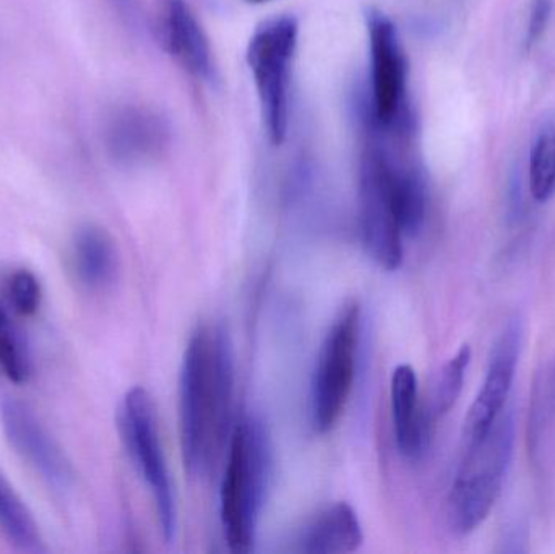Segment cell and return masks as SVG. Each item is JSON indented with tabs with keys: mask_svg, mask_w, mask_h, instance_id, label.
I'll return each instance as SVG.
<instances>
[{
	"mask_svg": "<svg viewBox=\"0 0 555 554\" xmlns=\"http://www.w3.org/2000/svg\"><path fill=\"white\" fill-rule=\"evenodd\" d=\"M234 348L230 332L205 322L192 332L179 376L182 461L192 477L217 467L233 431Z\"/></svg>",
	"mask_w": 555,
	"mask_h": 554,
	"instance_id": "6da1fadb",
	"label": "cell"
},
{
	"mask_svg": "<svg viewBox=\"0 0 555 554\" xmlns=\"http://www.w3.org/2000/svg\"><path fill=\"white\" fill-rule=\"evenodd\" d=\"M272 475L269 431L259 418L244 416L231 431L221 484V523L231 552H253Z\"/></svg>",
	"mask_w": 555,
	"mask_h": 554,
	"instance_id": "7a4b0ae2",
	"label": "cell"
},
{
	"mask_svg": "<svg viewBox=\"0 0 555 554\" xmlns=\"http://www.w3.org/2000/svg\"><path fill=\"white\" fill-rule=\"evenodd\" d=\"M514 445L512 410H504L485 435L466 442L465 458L449 497L450 527L460 536L478 529L498 503Z\"/></svg>",
	"mask_w": 555,
	"mask_h": 554,
	"instance_id": "3957f363",
	"label": "cell"
},
{
	"mask_svg": "<svg viewBox=\"0 0 555 554\" xmlns=\"http://www.w3.org/2000/svg\"><path fill=\"white\" fill-rule=\"evenodd\" d=\"M359 335L361 308L351 301L343 306L326 332L313 370L310 416L320 435L332 431L345 413L354 386Z\"/></svg>",
	"mask_w": 555,
	"mask_h": 554,
	"instance_id": "277c9868",
	"label": "cell"
},
{
	"mask_svg": "<svg viewBox=\"0 0 555 554\" xmlns=\"http://www.w3.org/2000/svg\"><path fill=\"white\" fill-rule=\"evenodd\" d=\"M119 425L130 458L152 491L163 537L171 543L178 532L175 490L159 439L156 409L142 387H133L124 397Z\"/></svg>",
	"mask_w": 555,
	"mask_h": 554,
	"instance_id": "5b68a950",
	"label": "cell"
},
{
	"mask_svg": "<svg viewBox=\"0 0 555 554\" xmlns=\"http://www.w3.org/2000/svg\"><path fill=\"white\" fill-rule=\"evenodd\" d=\"M297 35L296 18L276 16L256 29L247 48V64L259 91L263 123L275 145L283 142L287 132L289 64L296 51Z\"/></svg>",
	"mask_w": 555,
	"mask_h": 554,
	"instance_id": "8992f818",
	"label": "cell"
},
{
	"mask_svg": "<svg viewBox=\"0 0 555 554\" xmlns=\"http://www.w3.org/2000/svg\"><path fill=\"white\" fill-rule=\"evenodd\" d=\"M359 231L367 256L385 270L403 262V228L395 207L387 152L371 145L359 171Z\"/></svg>",
	"mask_w": 555,
	"mask_h": 554,
	"instance_id": "52a82bcc",
	"label": "cell"
},
{
	"mask_svg": "<svg viewBox=\"0 0 555 554\" xmlns=\"http://www.w3.org/2000/svg\"><path fill=\"white\" fill-rule=\"evenodd\" d=\"M371 44L372 114L382 129L393 127L403 116L406 93V62L397 28L380 12L369 15Z\"/></svg>",
	"mask_w": 555,
	"mask_h": 554,
	"instance_id": "ba28073f",
	"label": "cell"
},
{
	"mask_svg": "<svg viewBox=\"0 0 555 554\" xmlns=\"http://www.w3.org/2000/svg\"><path fill=\"white\" fill-rule=\"evenodd\" d=\"M2 428L13 451L54 490L64 491L70 487V462L65 458L57 442L39 422L26 403L7 399L0 410Z\"/></svg>",
	"mask_w": 555,
	"mask_h": 554,
	"instance_id": "9c48e42d",
	"label": "cell"
},
{
	"mask_svg": "<svg viewBox=\"0 0 555 554\" xmlns=\"http://www.w3.org/2000/svg\"><path fill=\"white\" fill-rule=\"evenodd\" d=\"M521 335V322L512 319L499 337L489 361L485 383L465 420L466 442L485 435L504 412L520 360Z\"/></svg>",
	"mask_w": 555,
	"mask_h": 554,
	"instance_id": "30bf717a",
	"label": "cell"
},
{
	"mask_svg": "<svg viewBox=\"0 0 555 554\" xmlns=\"http://www.w3.org/2000/svg\"><path fill=\"white\" fill-rule=\"evenodd\" d=\"M166 140L165 120L143 107H120L111 114L104 126L107 155L119 165H139L153 158L162 152Z\"/></svg>",
	"mask_w": 555,
	"mask_h": 554,
	"instance_id": "8fae6325",
	"label": "cell"
},
{
	"mask_svg": "<svg viewBox=\"0 0 555 554\" xmlns=\"http://www.w3.org/2000/svg\"><path fill=\"white\" fill-rule=\"evenodd\" d=\"M156 31L163 48L195 77H208L211 51L188 0H158Z\"/></svg>",
	"mask_w": 555,
	"mask_h": 554,
	"instance_id": "7c38bea8",
	"label": "cell"
},
{
	"mask_svg": "<svg viewBox=\"0 0 555 554\" xmlns=\"http://www.w3.org/2000/svg\"><path fill=\"white\" fill-rule=\"evenodd\" d=\"M390 399L398 449L406 459H420L429 448L434 422L421 405L416 371L410 364L391 374Z\"/></svg>",
	"mask_w": 555,
	"mask_h": 554,
	"instance_id": "4fadbf2b",
	"label": "cell"
},
{
	"mask_svg": "<svg viewBox=\"0 0 555 554\" xmlns=\"http://www.w3.org/2000/svg\"><path fill=\"white\" fill-rule=\"evenodd\" d=\"M364 542L358 514L348 503L333 504L304 529L297 552L306 554L352 553Z\"/></svg>",
	"mask_w": 555,
	"mask_h": 554,
	"instance_id": "5bb4252c",
	"label": "cell"
},
{
	"mask_svg": "<svg viewBox=\"0 0 555 554\" xmlns=\"http://www.w3.org/2000/svg\"><path fill=\"white\" fill-rule=\"evenodd\" d=\"M75 272L90 289H104L113 285L119 272V254L113 237L98 224H85L75 233Z\"/></svg>",
	"mask_w": 555,
	"mask_h": 554,
	"instance_id": "9a60e30c",
	"label": "cell"
},
{
	"mask_svg": "<svg viewBox=\"0 0 555 554\" xmlns=\"http://www.w3.org/2000/svg\"><path fill=\"white\" fill-rule=\"evenodd\" d=\"M0 530L15 549L28 553H42L41 533L33 514L13 488L0 475Z\"/></svg>",
	"mask_w": 555,
	"mask_h": 554,
	"instance_id": "2e32d148",
	"label": "cell"
},
{
	"mask_svg": "<svg viewBox=\"0 0 555 554\" xmlns=\"http://www.w3.org/2000/svg\"><path fill=\"white\" fill-rule=\"evenodd\" d=\"M469 361H472V348H469V345H463L456 351L455 357L440 371L436 390H434L433 403H430V409L427 410L433 422L442 418L455 407L456 400H459L463 390Z\"/></svg>",
	"mask_w": 555,
	"mask_h": 554,
	"instance_id": "e0dca14e",
	"label": "cell"
},
{
	"mask_svg": "<svg viewBox=\"0 0 555 554\" xmlns=\"http://www.w3.org/2000/svg\"><path fill=\"white\" fill-rule=\"evenodd\" d=\"M0 370L12 383H28L31 361L5 306L0 302Z\"/></svg>",
	"mask_w": 555,
	"mask_h": 554,
	"instance_id": "ac0fdd59",
	"label": "cell"
},
{
	"mask_svg": "<svg viewBox=\"0 0 555 554\" xmlns=\"http://www.w3.org/2000/svg\"><path fill=\"white\" fill-rule=\"evenodd\" d=\"M530 189L534 201L547 202L555 192V132L541 133L530 162Z\"/></svg>",
	"mask_w": 555,
	"mask_h": 554,
	"instance_id": "d6986e66",
	"label": "cell"
},
{
	"mask_svg": "<svg viewBox=\"0 0 555 554\" xmlns=\"http://www.w3.org/2000/svg\"><path fill=\"white\" fill-rule=\"evenodd\" d=\"M555 415V360L541 384L534 387L530 410V442L537 448L541 429Z\"/></svg>",
	"mask_w": 555,
	"mask_h": 554,
	"instance_id": "ffe728a7",
	"label": "cell"
},
{
	"mask_svg": "<svg viewBox=\"0 0 555 554\" xmlns=\"http://www.w3.org/2000/svg\"><path fill=\"white\" fill-rule=\"evenodd\" d=\"M10 302L13 309L22 315H33L41 305V286L35 273L29 270H18L9 282Z\"/></svg>",
	"mask_w": 555,
	"mask_h": 554,
	"instance_id": "44dd1931",
	"label": "cell"
},
{
	"mask_svg": "<svg viewBox=\"0 0 555 554\" xmlns=\"http://www.w3.org/2000/svg\"><path fill=\"white\" fill-rule=\"evenodd\" d=\"M551 13H553V0H531L527 35L528 48H531L546 31Z\"/></svg>",
	"mask_w": 555,
	"mask_h": 554,
	"instance_id": "7402d4cb",
	"label": "cell"
},
{
	"mask_svg": "<svg viewBox=\"0 0 555 554\" xmlns=\"http://www.w3.org/2000/svg\"><path fill=\"white\" fill-rule=\"evenodd\" d=\"M249 2L262 3V2H270V0H249Z\"/></svg>",
	"mask_w": 555,
	"mask_h": 554,
	"instance_id": "603a6c76",
	"label": "cell"
}]
</instances>
